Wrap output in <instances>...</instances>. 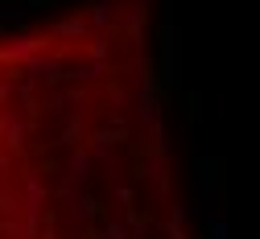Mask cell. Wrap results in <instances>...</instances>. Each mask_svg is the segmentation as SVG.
Returning a JSON list of instances; mask_svg holds the SVG:
<instances>
[{"mask_svg":"<svg viewBox=\"0 0 260 239\" xmlns=\"http://www.w3.org/2000/svg\"><path fill=\"white\" fill-rule=\"evenodd\" d=\"M153 0H75L0 33V239H190Z\"/></svg>","mask_w":260,"mask_h":239,"instance_id":"6da1fadb","label":"cell"}]
</instances>
